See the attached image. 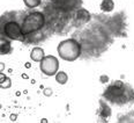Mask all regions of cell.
<instances>
[{"instance_id": "obj_1", "label": "cell", "mask_w": 134, "mask_h": 123, "mask_svg": "<svg viewBox=\"0 0 134 123\" xmlns=\"http://www.w3.org/2000/svg\"><path fill=\"white\" fill-rule=\"evenodd\" d=\"M60 58L67 62H74L81 56L82 45L75 38H67L59 43L57 48Z\"/></svg>"}, {"instance_id": "obj_2", "label": "cell", "mask_w": 134, "mask_h": 123, "mask_svg": "<svg viewBox=\"0 0 134 123\" xmlns=\"http://www.w3.org/2000/svg\"><path fill=\"white\" fill-rule=\"evenodd\" d=\"M45 24V16L41 12H31L22 21V34L23 37L29 36L41 30Z\"/></svg>"}, {"instance_id": "obj_3", "label": "cell", "mask_w": 134, "mask_h": 123, "mask_svg": "<svg viewBox=\"0 0 134 123\" xmlns=\"http://www.w3.org/2000/svg\"><path fill=\"white\" fill-rule=\"evenodd\" d=\"M128 86H126L121 80H116L112 85L109 87L104 93V96L108 98L111 102L113 103H120V100H126V93L125 89Z\"/></svg>"}, {"instance_id": "obj_4", "label": "cell", "mask_w": 134, "mask_h": 123, "mask_svg": "<svg viewBox=\"0 0 134 123\" xmlns=\"http://www.w3.org/2000/svg\"><path fill=\"white\" fill-rule=\"evenodd\" d=\"M1 36L8 40H22V23L15 20L1 22Z\"/></svg>"}, {"instance_id": "obj_5", "label": "cell", "mask_w": 134, "mask_h": 123, "mask_svg": "<svg viewBox=\"0 0 134 123\" xmlns=\"http://www.w3.org/2000/svg\"><path fill=\"white\" fill-rule=\"evenodd\" d=\"M40 69L45 75H55L59 70V60L54 56H45L40 62Z\"/></svg>"}, {"instance_id": "obj_6", "label": "cell", "mask_w": 134, "mask_h": 123, "mask_svg": "<svg viewBox=\"0 0 134 123\" xmlns=\"http://www.w3.org/2000/svg\"><path fill=\"white\" fill-rule=\"evenodd\" d=\"M45 57V52H44V50L40 48V47H35L31 52H30V58H31V60L34 62H41L43 58Z\"/></svg>"}, {"instance_id": "obj_7", "label": "cell", "mask_w": 134, "mask_h": 123, "mask_svg": "<svg viewBox=\"0 0 134 123\" xmlns=\"http://www.w3.org/2000/svg\"><path fill=\"white\" fill-rule=\"evenodd\" d=\"M10 40H8L6 37H2L1 36V48H0V51H1V55H8L12 52V45H10Z\"/></svg>"}, {"instance_id": "obj_8", "label": "cell", "mask_w": 134, "mask_h": 123, "mask_svg": "<svg viewBox=\"0 0 134 123\" xmlns=\"http://www.w3.org/2000/svg\"><path fill=\"white\" fill-rule=\"evenodd\" d=\"M99 8L103 12H107V13L113 11V8H114L113 0H102V2H100V5H99Z\"/></svg>"}, {"instance_id": "obj_9", "label": "cell", "mask_w": 134, "mask_h": 123, "mask_svg": "<svg viewBox=\"0 0 134 123\" xmlns=\"http://www.w3.org/2000/svg\"><path fill=\"white\" fill-rule=\"evenodd\" d=\"M0 77H1V79H0V87L1 88L7 89L12 86V80L9 77H7L5 73H0Z\"/></svg>"}, {"instance_id": "obj_10", "label": "cell", "mask_w": 134, "mask_h": 123, "mask_svg": "<svg viewBox=\"0 0 134 123\" xmlns=\"http://www.w3.org/2000/svg\"><path fill=\"white\" fill-rule=\"evenodd\" d=\"M83 8H81V9H79L76 12V16H75V20L79 21V23L81 22V23H86V22H88L89 20H90V14H87V15L83 16Z\"/></svg>"}, {"instance_id": "obj_11", "label": "cell", "mask_w": 134, "mask_h": 123, "mask_svg": "<svg viewBox=\"0 0 134 123\" xmlns=\"http://www.w3.org/2000/svg\"><path fill=\"white\" fill-rule=\"evenodd\" d=\"M67 80H68V75H67L66 72L64 71H59L57 72V74H55V81L58 84H60V85H65L67 83Z\"/></svg>"}, {"instance_id": "obj_12", "label": "cell", "mask_w": 134, "mask_h": 123, "mask_svg": "<svg viewBox=\"0 0 134 123\" xmlns=\"http://www.w3.org/2000/svg\"><path fill=\"white\" fill-rule=\"evenodd\" d=\"M23 2L28 8H36L41 5L42 0H23Z\"/></svg>"}, {"instance_id": "obj_13", "label": "cell", "mask_w": 134, "mask_h": 123, "mask_svg": "<svg viewBox=\"0 0 134 123\" xmlns=\"http://www.w3.org/2000/svg\"><path fill=\"white\" fill-rule=\"evenodd\" d=\"M51 89H50V88H45V89H44V94H45V95H47V96H49V95H51Z\"/></svg>"}, {"instance_id": "obj_14", "label": "cell", "mask_w": 134, "mask_h": 123, "mask_svg": "<svg viewBox=\"0 0 134 123\" xmlns=\"http://www.w3.org/2000/svg\"><path fill=\"white\" fill-rule=\"evenodd\" d=\"M100 80H102V81H105V80H108V77H105V75H102V77H100Z\"/></svg>"}, {"instance_id": "obj_15", "label": "cell", "mask_w": 134, "mask_h": 123, "mask_svg": "<svg viewBox=\"0 0 134 123\" xmlns=\"http://www.w3.org/2000/svg\"><path fill=\"white\" fill-rule=\"evenodd\" d=\"M30 66H31V65H30V63H26V68H28V69H29Z\"/></svg>"}, {"instance_id": "obj_16", "label": "cell", "mask_w": 134, "mask_h": 123, "mask_svg": "<svg viewBox=\"0 0 134 123\" xmlns=\"http://www.w3.org/2000/svg\"><path fill=\"white\" fill-rule=\"evenodd\" d=\"M10 119H12V121H15V120H14V119H15V115H12V116H10Z\"/></svg>"}]
</instances>
